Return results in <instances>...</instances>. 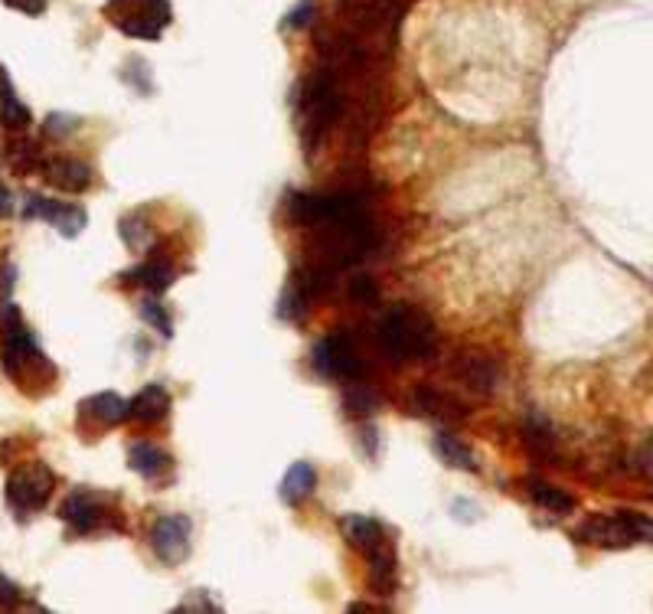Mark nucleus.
<instances>
[{
	"instance_id": "obj_24",
	"label": "nucleus",
	"mask_w": 653,
	"mask_h": 614,
	"mask_svg": "<svg viewBox=\"0 0 653 614\" xmlns=\"http://www.w3.org/2000/svg\"><path fill=\"white\" fill-rule=\"evenodd\" d=\"M526 490H529V497H533L539 507L549 510V513H562V517H565V513L575 510V497L565 494L562 487H552L546 481H529Z\"/></svg>"
},
{
	"instance_id": "obj_12",
	"label": "nucleus",
	"mask_w": 653,
	"mask_h": 614,
	"mask_svg": "<svg viewBox=\"0 0 653 614\" xmlns=\"http://www.w3.org/2000/svg\"><path fill=\"white\" fill-rule=\"evenodd\" d=\"M43 177L49 187L63 193H85L92 187V167L76 161V157H49L43 161Z\"/></svg>"
},
{
	"instance_id": "obj_28",
	"label": "nucleus",
	"mask_w": 653,
	"mask_h": 614,
	"mask_svg": "<svg viewBox=\"0 0 653 614\" xmlns=\"http://www.w3.org/2000/svg\"><path fill=\"white\" fill-rule=\"evenodd\" d=\"M350 298H353L356 304H376V301H379L376 281L366 278V275H356V278L350 281Z\"/></svg>"
},
{
	"instance_id": "obj_5",
	"label": "nucleus",
	"mask_w": 653,
	"mask_h": 614,
	"mask_svg": "<svg viewBox=\"0 0 653 614\" xmlns=\"http://www.w3.org/2000/svg\"><path fill=\"white\" fill-rule=\"evenodd\" d=\"M53 487H56V477L43 461L23 464V468H17L7 477V507L17 517H33L36 510H43L49 503Z\"/></svg>"
},
{
	"instance_id": "obj_22",
	"label": "nucleus",
	"mask_w": 653,
	"mask_h": 614,
	"mask_svg": "<svg viewBox=\"0 0 653 614\" xmlns=\"http://www.w3.org/2000/svg\"><path fill=\"white\" fill-rule=\"evenodd\" d=\"M435 451H438V458L448 464V468H461V471L477 474V461H474V454H471V448L464 445V441H458V435H451V432H438V435H435Z\"/></svg>"
},
{
	"instance_id": "obj_15",
	"label": "nucleus",
	"mask_w": 653,
	"mask_h": 614,
	"mask_svg": "<svg viewBox=\"0 0 653 614\" xmlns=\"http://www.w3.org/2000/svg\"><path fill=\"white\" fill-rule=\"evenodd\" d=\"M170 454L164 448L151 445V441H134L128 448V468L134 474H141L144 481H160L167 471H170Z\"/></svg>"
},
{
	"instance_id": "obj_11",
	"label": "nucleus",
	"mask_w": 653,
	"mask_h": 614,
	"mask_svg": "<svg viewBox=\"0 0 653 614\" xmlns=\"http://www.w3.org/2000/svg\"><path fill=\"white\" fill-rule=\"evenodd\" d=\"M451 373L461 379V386H467L471 392H477V396H490L497 386V379H500V370H497V363L490 360L487 353H461L458 360H454L451 366Z\"/></svg>"
},
{
	"instance_id": "obj_23",
	"label": "nucleus",
	"mask_w": 653,
	"mask_h": 614,
	"mask_svg": "<svg viewBox=\"0 0 653 614\" xmlns=\"http://www.w3.org/2000/svg\"><path fill=\"white\" fill-rule=\"evenodd\" d=\"M523 438L533 454L539 458H549L552 448H556V432H552V425L546 422V415L542 412H529V419L523 425Z\"/></svg>"
},
{
	"instance_id": "obj_1",
	"label": "nucleus",
	"mask_w": 653,
	"mask_h": 614,
	"mask_svg": "<svg viewBox=\"0 0 653 614\" xmlns=\"http://www.w3.org/2000/svg\"><path fill=\"white\" fill-rule=\"evenodd\" d=\"M376 343L389 363H412L428 360L438 350V330L435 321L409 304H396L379 317Z\"/></svg>"
},
{
	"instance_id": "obj_34",
	"label": "nucleus",
	"mask_w": 653,
	"mask_h": 614,
	"mask_svg": "<svg viewBox=\"0 0 653 614\" xmlns=\"http://www.w3.org/2000/svg\"><path fill=\"white\" fill-rule=\"evenodd\" d=\"M637 468H640V474L653 481V441H647V445L637 451Z\"/></svg>"
},
{
	"instance_id": "obj_9",
	"label": "nucleus",
	"mask_w": 653,
	"mask_h": 614,
	"mask_svg": "<svg viewBox=\"0 0 653 614\" xmlns=\"http://www.w3.org/2000/svg\"><path fill=\"white\" fill-rule=\"evenodd\" d=\"M151 549L164 566H180L193 549V523L183 513H167L151 526Z\"/></svg>"
},
{
	"instance_id": "obj_8",
	"label": "nucleus",
	"mask_w": 653,
	"mask_h": 614,
	"mask_svg": "<svg viewBox=\"0 0 653 614\" xmlns=\"http://www.w3.org/2000/svg\"><path fill=\"white\" fill-rule=\"evenodd\" d=\"M4 366L14 379H27V370L49 366L14 304L4 307Z\"/></svg>"
},
{
	"instance_id": "obj_36",
	"label": "nucleus",
	"mask_w": 653,
	"mask_h": 614,
	"mask_svg": "<svg viewBox=\"0 0 653 614\" xmlns=\"http://www.w3.org/2000/svg\"><path fill=\"white\" fill-rule=\"evenodd\" d=\"M10 213H14V196L0 187V216H10Z\"/></svg>"
},
{
	"instance_id": "obj_7",
	"label": "nucleus",
	"mask_w": 653,
	"mask_h": 614,
	"mask_svg": "<svg viewBox=\"0 0 653 614\" xmlns=\"http://www.w3.org/2000/svg\"><path fill=\"white\" fill-rule=\"evenodd\" d=\"M314 373L324 379H337V383H360L366 376V363L356 343L347 334H334L324 337L311 353Z\"/></svg>"
},
{
	"instance_id": "obj_3",
	"label": "nucleus",
	"mask_w": 653,
	"mask_h": 614,
	"mask_svg": "<svg viewBox=\"0 0 653 614\" xmlns=\"http://www.w3.org/2000/svg\"><path fill=\"white\" fill-rule=\"evenodd\" d=\"M105 17L131 40H160L174 20L170 0H108Z\"/></svg>"
},
{
	"instance_id": "obj_4",
	"label": "nucleus",
	"mask_w": 653,
	"mask_h": 614,
	"mask_svg": "<svg viewBox=\"0 0 653 614\" xmlns=\"http://www.w3.org/2000/svg\"><path fill=\"white\" fill-rule=\"evenodd\" d=\"M578 539L591 546L605 549H624L634 543H653V520L640 517V513H608V517H591Z\"/></svg>"
},
{
	"instance_id": "obj_29",
	"label": "nucleus",
	"mask_w": 653,
	"mask_h": 614,
	"mask_svg": "<svg viewBox=\"0 0 653 614\" xmlns=\"http://www.w3.org/2000/svg\"><path fill=\"white\" fill-rule=\"evenodd\" d=\"M373 409H376V396H373V392H366L363 386H353L347 392V412L350 415H369Z\"/></svg>"
},
{
	"instance_id": "obj_17",
	"label": "nucleus",
	"mask_w": 653,
	"mask_h": 614,
	"mask_svg": "<svg viewBox=\"0 0 653 614\" xmlns=\"http://www.w3.org/2000/svg\"><path fill=\"white\" fill-rule=\"evenodd\" d=\"M314 487H317V471L307 461H298V464H291L285 477H281L278 494L285 503H291V507H301V503L314 494Z\"/></svg>"
},
{
	"instance_id": "obj_10",
	"label": "nucleus",
	"mask_w": 653,
	"mask_h": 614,
	"mask_svg": "<svg viewBox=\"0 0 653 614\" xmlns=\"http://www.w3.org/2000/svg\"><path fill=\"white\" fill-rule=\"evenodd\" d=\"M27 219H46L49 226H56L59 236L66 239H76L79 232L85 229V210L76 203H66V200H49V196H40V193H30L27 196V210H23Z\"/></svg>"
},
{
	"instance_id": "obj_20",
	"label": "nucleus",
	"mask_w": 653,
	"mask_h": 614,
	"mask_svg": "<svg viewBox=\"0 0 653 614\" xmlns=\"http://www.w3.org/2000/svg\"><path fill=\"white\" fill-rule=\"evenodd\" d=\"M82 409L102 425H118L128 419V399H121L118 392H98V396L82 402Z\"/></svg>"
},
{
	"instance_id": "obj_33",
	"label": "nucleus",
	"mask_w": 653,
	"mask_h": 614,
	"mask_svg": "<svg viewBox=\"0 0 653 614\" xmlns=\"http://www.w3.org/2000/svg\"><path fill=\"white\" fill-rule=\"evenodd\" d=\"M4 4L10 10H20V14H27V17H40L46 10V0H4Z\"/></svg>"
},
{
	"instance_id": "obj_6",
	"label": "nucleus",
	"mask_w": 653,
	"mask_h": 614,
	"mask_svg": "<svg viewBox=\"0 0 653 614\" xmlns=\"http://www.w3.org/2000/svg\"><path fill=\"white\" fill-rule=\"evenodd\" d=\"M59 517L76 536H89L98 530H108L115 526V497L98 494V490H72L59 507Z\"/></svg>"
},
{
	"instance_id": "obj_13",
	"label": "nucleus",
	"mask_w": 653,
	"mask_h": 614,
	"mask_svg": "<svg viewBox=\"0 0 653 614\" xmlns=\"http://www.w3.org/2000/svg\"><path fill=\"white\" fill-rule=\"evenodd\" d=\"M340 533L356 552H363V556H369V552H376L383 543H389L386 526L373 517H360V513H347V517L340 520Z\"/></svg>"
},
{
	"instance_id": "obj_19",
	"label": "nucleus",
	"mask_w": 653,
	"mask_h": 614,
	"mask_svg": "<svg viewBox=\"0 0 653 614\" xmlns=\"http://www.w3.org/2000/svg\"><path fill=\"white\" fill-rule=\"evenodd\" d=\"M174 275H177V272L170 268V262H164V259H147L144 265L134 268V272H128L125 281H128V285H141V288H147V291L160 294V291H167V288L177 281Z\"/></svg>"
},
{
	"instance_id": "obj_35",
	"label": "nucleus",
	"mask_w": 653,
	"mask_h": 614,
	"mask_svg": "<svg viewBox=\"0 0 653 614\" xmlns=\"http://www.w3.org/2000/svg\"><path fill=\"white\" fill-rule=\"evenodd\" d=\"M219 608H223V605H216V601H203V592L200 595H190L180 605V611H219Z\"/></svg>"
},
{
	"instance_id": "obj_31",
	"label": "nucleus",
	"mask_w": 653,
	"mask_h": 614,
	"mask_svg": "<svg viewBox=\"0 0 653 614\" xmlns=\"http://www.w3.org/2000/svg\"><path fill=\"white\" fill-rule=\"evenodd\" d=\"M311 17H314V0H304V4H298V7L291 10V17L285 20V27H291V30L307 27V23H311Z\"/></svg>"
},
{
	"instance_id": "obj_14",
	"label": "nucleus",
	"mask_w": 653,
	"mask_h": 614,
	"mask_svg": "<svg viewBox=\"0 0 653 614\" xmlns=\"http://www.w3.org/2000/svg\"><path fill=\"white\" fill-rule=\"evenodd\" d=\"M170 405H174V399H170L167 386L147 383L138 392V396L128 399V419L144 422V425H157V422H164L167 415H170Z\"/></svg>"
},
{
	"instance_id": "obj_30",
	"label": "nucleus",
	"mask_w": 653,
	"mask_h": 614,
	"mask_svg": "<svg viewBox=\"0 0 653 614\" xmlns=\"http://www.w3.org/2000/svg\"><path fill=\"white\" fill-rule=\"evenodd\" d=\"M79 128V118L76 115H49L43 121V131L49 134V138H66V134H72Z\"/></svg>"
},
{
	"instance_id": "obj_16",
	"label": "nucleus",
	"mask_w": 653,
	"mask_h": 614,
	"mask_svg": "<svg viewBox=\"0 0 653 614\" xmlns=\"http://www.w3.org/2000/svg\"><path fill=\"white\" fill-rule=\"evenodd\" d=\"M369 588H373V595H392V588H396V575H399V559H396V546L383 543L376 552H369Z\"/></svg>"
},
{
	"instance_id": "obj_21",
	"label": "nucleus",
	"mask_w": 653,
	"mask_h": 614,
	"mask_svg": "<svg viewBox=\"0 0 653 614\" xmlns=\"http://www.w3.org/2000/svg\"><path fill=\"white\" fill-rule=\"evenodd\" d=\"M412 405L422 415H428V419H458L464 412L461 402H454L451 396H445V392H438V389H418Z\"/></svg>"
},
{
	"instance_id": "obj_27",
	"label": "nucleus",
	"mask_w": 653,
	"mask_h": 614,
	"mask_svg": "<svg viewBox=\"0 0 653 614\" xmlns=\"http://www.w3.org/2000/svg\"><path fill=\"white\" fill-rule=\"evenodd\" d=\"M141 317H144V324H151L160 337H170V334H174V321H170L167 307L160 304L157 298H144V301H141Z\"/></svg>"
},
{
	"instance_id": "obj_25",
	"label": "nucleus",
	"mask_w": 653,
	"mask_h": 614,
	"mask_svg": "<svg viewBox=\"0 0 653 614\" xmlns=\"http://www.w3.org/2000/svg\"><path fill=\"white\" fill-rule=\"evenodd\" d=\"M7 157H10V167H14L17 174H33V170L43 167V154L36 151V144L30 138H10Z\"/></svg>"
},
{
	"instance_id": "obj_18",
	"label": "nucleus",
	"mask_w": 653,
	"mask_h": 614,
	"mask_svg": "<svg viewBox=\"0 0 653 614\" xmlns=\"http://www.w3.org/2000/svg\"><path fill=\"white\" fill-rule=\"evenodd\" d=\"M0 121H4L7 128H14V131H23L33 121L30 108L17 98V89H14V82H10L4 66H0Z\"/></svg>"
},
{
	"instance_id": "obj_37",
	"label": "nucleus",
	"mask_w": 653,
	"mask_h": 614,
	"mask_svg": "<svg viewBox=\"0 0 653 614\" xmlns=\"http://www.w3.org/2000/svg\"><path fill=\"white\" fill-rule=\"evenodd\" d=\"M389 4H402V0H389Z\"/></svg>"
},
{
	"instance_id": "obj_2",
	"label": "nucleus",
	"mask_w": 653,
	"mask_h": 614,
	"mask_svg": "<svg viewBox=\"0 0 653 614\" xmlns=\"http://www.w3.org/2000/svg\"><path fill=\"white\" fill-rule=\"evenodd\" d=\"M340 112H343V95L334 72L327 69L311 72L298 89V134L307 151H314L320 144L327 128L340 118Z\"/></svg>"
},
{
	"instance_id": "obj_32",
	"label": "nucleus",
	"mask_w": 653,
	"mask_h": 614,
	"mask_svg": "<svg viewBox=\"0 0 653 614\" xmlns=\"http://www.w3.org/2000/svg\"><path fill=\"white\" fill-rule=\"evenodd\" d=\"M20 605V585L10 582L7 575H0V608H14Z\"/></svg>"
},
{
	"instance_id": "obj_26",
	"label": "nucleus",
	"mask_w": 653,
	"mask_h": 614,
	"mask_svg": "<svg viewBox=\"0 0 653 614\" xmlns=\"http://www.w3.org/2000/svg\"><path fill=\"white\" fill-rule=\"evenodd\" d=\"M118 232H121V239H125L128 249H134V252H147L154 245V229L147 226L144 216H138V213H131V216L121 219Z\"/></svg>"
}]
</instances>
